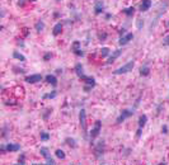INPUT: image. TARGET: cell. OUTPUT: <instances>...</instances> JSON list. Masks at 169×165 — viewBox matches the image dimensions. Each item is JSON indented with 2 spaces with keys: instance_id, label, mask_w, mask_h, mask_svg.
<instances>
[{
  "instance_id": "obj_16",
  "label": "cell",
  "mask_w": 169,
  "mask_h": 165,
  "mask_svg": "<svg viewBox=\"0 0 169 165\" xmlns=\"http://www.w3.org/2000/svg\"><path fill=\"white\" fill-rule=\"evenodd\" d=\"M62 32V24L61 23H56L54 26V29H52V34L54 36H59Z\"/></svg>"
},
{
  "instance_id": "obj_32",
  "label": "cell",
  "mask_w": 169,
  "mask_h": 165,
  "mask_svg": "<svg viewBox=\"0 0 169 165\" xmlns=\"http://www.w3.org/2000/svg\"><path fill=\"white\" fill-rule=\"evenodd\" d=\"M162 132L164 133V135H165V133H168V127L167 126H163L162 127Z\"/></svg>"
},
{
  "instance_id": "obj_21",
  "label": "cell",
  "mask_w": 169,
  "mask_h": 165,
  "mask_svg": "<svg viewBox=\"0 0 169 165\" xmlns=\"http://www.w3.org/2000/svg\"><path fill=\"white\" fill-rule=\"evenodd\" d=\"M65 142L70 146V147H73V149H75V147H76V142H75V140H74V139L66 137V139H65Z\"/></svg>"
},
{
  "instance_id": "obj_29",
  "label": "cell",
  "mask_w": 169,
  "mask_h": 165,
  "mask_svg": "<svg viewBox=\"0 0 169 165\" xmlns=\"http://www.w3.org/2000/svg\"><path fill=\"white\" fill-rule=\"evenodd\" d=\"M163 45H164V46H169V34L165 36V37L163 38Z\"/></svg>"
},
{
  "instance_id": "obj_1",
  "label": "cell",
  "mask_w": 169,
  "mask_h": 165,
  "mask_svg": "<svg viewBox=\"0 0 169 165\" xmlns=\"http://www.w3.org/2000/svg\"><path fill=\"white\" fill-rule=\"evenodd\" d=\"M134 66H135V61H134V60H131V61H128L127 64H125L124 66H121V68L116 69L115 71H113V74H115V75H122V74H127V72L132 71Z\"/></svg>"
},
{
  "instance_id": "obj_18",
  "label": "cell",
  "mask_w": 169,
  "mask_h": 165,
  "mask_svg": "<svg viewBox=\"0 0 169 165\" xmlns=\"http://www.w3.org/2000/svg\"><path fill=\"white\" fill-rule=\"evenodd\" d=\"M149 72H150V68L147 65L145 66H141V69H140V75L141 76H147L149 75Z\"/></svg>"
},
{
  "instance_id": "obj_17",
  "label": "cell",
  "mask_w": 169,
  "mask_h": 165,
  "mask_svg": "<svg viewBox=\"0 0 169 165\" xmlns=\"http://www.w3.org/2000/svg\"><path fill=\"white\" fill-rule=\"evenodd\" d=\"M146 122H147V116L146 114H141L140 118H139V127L144 128L145 127V124H146Z\"/></svg>"
},
{
  "instance_id": "obj_2",
  "label": "cell",
  "mask_w": 169,
  "mask_h": 165,
  "mask_svg": "<svg viewBox=\"0 0 169 165\" xmlns=\"http://www.w3.org/2000/svg\"><path fill=\"white\" fill-rule=\"evenodd\" d=\"M79 122H80V126L83 130V133H84L85 137H88V126H87V113H85V109L81 108L80 112H79Z\"/></svg>"
},
{
  "instance_id": "obj_15",
  "label": "cell",
  "mask_w": 169,
  "mask_h": 165,
  "mask_svg": "<svg viewBox=\"0 0 169 165\" xmlns=\"http://www.w3.org/2000/svg\"><path fill=\"white\" fill-rule=\"evenodd\" d=\"M45 80L47 81L48 84H51L52 87H56V85H57V79H56V76H55V75L48 74V75L45 78Z\"/></svg>"
},
{
  "instance_id": "obj_28",
  "label": "cell",
  "mask_w": 169,
  "mask_h": 165,
  "mask_svg": "<svg viewBox=\"0 0 169 165\" xmlns=\"http://www.w3.org/2000/svg\"><path fill=\"white\" fill-rule=\"evenodd\" d=\"M18 164H26V156H24V155L19 156V159H18Z\"/></svg>"
},
{
  "instance_id": "obj_8",
  "label": "cell",
  "mask_w": 169,
  "mask_h": 165,
  "mask_svg": "<svg viewBox=\"0 0 169 165\" xmlns=\"http://www.w3.org/2000/svg\"><path fill=\"white\" fill-rule=\"evenodd\" d=\"M28 84H36V83L41 81L42 80V75L41 74H33V75H28L26 76V79H24Z\"/></svg>"
},
{
  "instance_id": "obj_23",
  "label": "cell",
  "mask_w": 169,
  "mask_h": 165,
  "mask_svg": "<svg viewBox=\"0 0 169 165\" xmlns=\"http://www.w3.org/2000/svg\"><path fill=\"white\" fill-rule=\"evenodd\" d=\"M55 155H56V156L59 158V159H65V156H66V155H65V152H64L62 150H61V149H57L56 152H55Z\"/></svg>"
},
{
  "instance_id": "obj_5",
  "label": "cell",
  "mask_w": 169,
  "mask_h": 165,
  "mask_svg": "<svg viewBox=\"0 0 169 165\" xmlns=\"http://www.w3.org/2000/svg\"><path fill=\"white\" fill-rule=\"evenodd\" d=\"M39 152H41V155L46 159V164H51V165L56 164V163H55L54 159L51 158V155H50V152H48V149H47V147H41Z\"/></svg>"
},
{
  "instance_id": "obj_26",
  "label": "cell",
  "mask_w": 169,
  "mask_h": 165,
  "mask_svg": "<svg viewBox=\"0 0 169 165\" xmlns=\"http://www.w3.org/2000/svg\"><path fill=\"white\" fill-rule=\"evenodd\" d=\"M56 91H52V93H50V94H45L43 95V99H47V98H50V99H52V98H55L56 97Z\"/></svg>"
},
{
  "instance_id": "obj_11",
  "label": "cell",
  "mask_w": 169,
  "mask_h": 165,
  "mask_svg": "<svg viewBox=\"0 0 169 165\" xmlns=\"http://www.w3.org/2000/svg\"><path fill=\"white\" fill-rule=\"evenodd\" d=\"M7 151L8 152H17V151H19L20 150V145L19 143H12V142H9L7 146Z\"/></svg>"
},
{
  "instance_id": "obj_20",
  "label": "cell",
  "mask_w": 169,
  "mask_h": 165,
  "mask_svg": "<svg viewBox=\"0 0 169 165\" xmlns=\"http://www.w3.org/2000/svg\"><path fill=\"white\" fill-rule=\"evenodd\" d=\"M35 28H36V30H37V32H42V30L45 29V23L42 22V20H38V22L36 23Z\"/></svg>"
},
{
  "instance_id": "obj_33",
  "label": "cell",
  "mask_w": 169,
  "mask_h": 165,
  "mask_svg": "<svg viewBox=\"0 0 169 165\" xmlns=\"http://www.w3.org/2000/svg\"><path fill=\"white\" fill-rule=\"evenodd\" d=\"M106 37H107V33H103V34H100V36H99L100 41H104V39H106Z\"/></svg>"
},
{
  "instance_id": "obj_3",
  "label": "cell",
  "mask_w": 169,
  "mask_h": 165,
  "mask_svg": "<svg viewBox=\"0 0 169 165\" xmlns=\"http://www.w3.org/2000/svg\"><path fill=\"white\" fill-rule=\"evenodd\" d=\"M134 111H135L134 108H132V109H124V111L121 112V114H119L118 117H117V120H116V122H117V123H122V122H124L125 120L130 118L131 116L134 114Z\"/></svg>"
},
{
  "instance_id": "obj_12",
  "label": "cell",
  "mask_w": 169,
  "mask_h": 165,
  "mask_svg": "<svg viewBox=\"0 0 169 165\" xmlns=\"http://www.w3.org/2000/svg\"><path fill=\"white\" fill-rule=\"evenodd\" d=\"M121 53H122V51L121 50H116V51H113L112 55L108 57V61H107V64H112V62H115L116 60L118 59L119 56H121Z\"/></svg>"
},
{
  "instance_id": "obj_14",
  "label": "cell",
  "mask_w": 169,
  "mask_h": 165,
  "mask_svg": "<svg viewBox=\"0 0 169 165\" xmlns=\"http://www.w3.org/2000/svg\"><path fill=\"white\" fill-rule=\"evenodd\" d=\"M104 11V4L102 1H97L96 5H94V13L96 14H100Z\"/></svg>"
},
{
  "instance_id": "obj_25",
  "label": "cell",
  "mask_w": 169,
  "mask_h": 165,
  "mask_svg": "<svg viewBox=\"0 0 169 165\" xmlns=\"http://www.w3.org/2000/svg\"><path fill=\"white\" fill-rule=\"evenodd\" d=\"M41 140L42 141H48L50 140V135L47 132H41Z\"/></svg>"
},
{
  "instance_id": "obj_22",
  "label": "cell",
  "mask_w": 169,
  "mask_h": 165,
  "mask_svg": "<svg viewBox=\"0 0 169 165\" xmlns=\"http://www.w3.org/2000/svg\"><path fill=\"white\" fill-rule=\"evenodd\" d=\"M124 13L126 14V15H128V17H132L134 15V13H135V8L134 7H130V8H126V9H124Z\"/></svg>"
},
{
  "instance_id": "obj_27",
  "label": "cell",
  "mask_w": 169,
  "mask_h": 165,
  "mask_svg": "<svg viewBox=\"0 0 169 165\" xmlns=\"http://www.w3.org/2000/svg\"><path fill=\"white\" fill-rule=\"evenodd\" d=\"M136 27H137V29H141L144 27V20L143 19H137L136 20Z\"/></svg>"
},
{
  "instance_id": "obj_31",
  "label": "cell",
  "mask_w": 169,
  "mask_h": 165,
  "mask_svg": "<svg viewBox=\"0 0 169 165\" xmlns=\"http://www.w3.org/2000/svg\"><path fill=\"white\" fill-rule=\"evenodd\" d=\"M141 132H143V128L139 127V130L136 131V139H140L141 137Z\"/></svg>"
},
{
  "instance_id": "obj_10",
  "label": "cell",
  "mask_w": 169,
  "mask_h": 165,
  "mask_svg": "<svg viewBox=\"0 0 169 165\" xmlns=\"http://www.w3.org/2000/svg\"><path fill=\"white\" fill-rule=\"evenodd\" d=\"M75 72L76 75H78V78L80 79V80H84L87 76L84 75V69H83V65L81 64H76L75 65Z\"/></svg>"
},
{
  "instance_id": "obj_7",
  "label": "cell",
  "mask_w": 169,
  "mask_h": 165,
  "mask_svg": "<svg viewBox=\"0 0 169 165\" xmlns=\"http://www.w3.org/2000/svg\"><path fill=\"white\" fill-rule=\"evenodd\" d=\"M132 39H134V33H125V34H122L121 37H119L118 43L121 46H125V45H127L130 41H132Z\"/></svg>"
},
{
  "instance_id": "obj_6",
  "label": "cell",
  "mask_w": 169,
  "mask_h": 165,
  "mask_svg": "<svg viewBox=\"0 0 169 165\" xmlns=\"http://www.w3.org/2000/svg\"><path fill=\"white\" fill-rule=\"evenodd\" d=\"M71 51L76 56H84V52L81 51V45L79 41H74L71 45Z\"/></svg>"
},
{
  "instance_id": "obj_24",
  "label": "cell",
  "mask_w": 169,
  "mask_h": 165,
  "mask_svg": "<svg viewBox=\"0 0 169 165\" xmlns=\"http://www.w3.org/2000/svg\"><path fill=\"white\" fill-rule=\"evenodd\" d=\"M108 53H109V48L108 47H102V50H100V55H102V57L108 56Z\"/></svg>"
},
{
  "instance_id": "obj_19",
  "label": "cell",
  "mask_w": 169,
  "mask_h": 165,
  "mask_svg": "<svg viewBox=\"0 0 169 165\" xmlns=\"http://www.w3.org/2000/svg\"><path fill=\"white\" fill-rule=\"evenodd\" d=\"M13 57L14 59H17V60H19V61H22V62H24L27 59H26V56H23L22 53H19L18 51H14L13 52Z\"/></svg>"
},
{
  "instance_id": "obj_9",
  "label": "cell",
  "mask_w": 169,
  "mask_h": 165,
  "mask_svg": "<svg viewBox=\"0 0 169 165\" xmlns=\"http://www.w3.org/2000/svg\"><path fill=\"white\" fill-rule=\"evenodd\" d=\"M104 147H106V143H104V141H99L97 143V146H96V156L97 158H99L100 155H103V152H104Z\"/></svg>"
},
{
  "instance_id": "obj_30",
  "label": "cell",
  "mask_w": 169,
  "mask_h": 165,
  "mask_svg": "<svg viewBox=\"0 0 169 165\" xmlns=\"http://www.w3.org/2000/svg\"><path fill=\"white\" fill-rule=\"evenodd\" d=\"M51 57H52V53H51V52H47V53H46L45 56H43V60H45V61H48V60L51 59Z\"/></svg>"
},
{
  "instance_id": "obj_34",
  "label": "cell",
  "mask_w": 169,
  "mask_h": 165,
  "mask_svg": "<svg viewBox=\"0 0 169 165\" xmlns=\"http://www.w3.org/2000/svg\"><path fill=\"white\" fill-rule=\"evenodd\" d=\"M56 1H61V0H56Z\"/></svg>"
},
{
  "instance_id": "obj_4",
  "label": "cell",
  "mask_w": 169,
  "mask_h": 165,
  "mask_svg": "<svg viewBox=\"0 0 169 165\" xmlns=\"http://www.w3.org/2000/svg\"><path fill=\"white\" fill-rule=\"evenodd\" d=\"M100 130H102V122H100V121H97L96 124H94V127L92 128L90 133H89V137H90L92 141H93L96 137H98V135L100 133Z\"/></svg>"
},
{
  "instance_id": "obj_13",
  "label": "cell",
  "mask_w": 169,
  "mask_h": 165,
  "mask_svg": "<svg viewBox=\"0 0 169 165\" xmlns=\"http://www.w3.org/2000/svg\"><path fill=\"white\" fill-rule=\"evenodd\" d=\"M150 8H151V0H143V3L140 4V10L147 11Z\"/></svg>"
}]
</instances>
